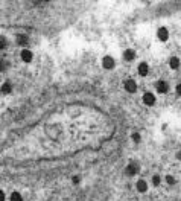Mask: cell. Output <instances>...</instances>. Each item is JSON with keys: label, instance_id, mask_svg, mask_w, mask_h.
<instances>
[{"label": "cell", "instance_id": "cell-1", "mask_svg": "<svg viewBox=\"0 0 181 201\" xmlns=\"http://www.w3.org/2000/svg\"><path fill=\"white\" fill-rule=\"evenodd\" d=\"M125 90H128L129 93H134L135 90H137V84H135L134 81H131V79H129V81H126V82H125Z\"/></svg>", "mask_w": 181, "mask_h": 201}, {"label": "cell", "instance_id": "cell-2", "mask_svg": "<svg viewBox=\"0 0 181 201\" xmlns=\"http://www.w3.org/2000/svg\"><path fill=\"white\" fill-rule=\"evenodd\" d=\"M143 102H145L146 105H152V104L155 102V97H154V94H151V93H146V94L143 96Z\"/></svg>", "mask_w": 181, "mask_h": 201}, {"label": "cell", "instance_id": "cell-3", "mask_svg": "<svg viewBox=\"0 0 181 201\" xmlns=\"http://www.w3.org/2000/svg\"><path fill=\"white\" fill-rule=\"evenodd\" d=\"M102 64H104L105 69H113V66H114V61H113V58H110V57H105L104 61H102Z\"/></svg>", "mask_w": 181, "mask_h": 201}, {"label": "cell", "instance_id": "cell-4", "mask_svg": "<svg viewBox=\"0 0 181 201\" xmlns=\"http://www.w3.org/2000/svg\"><path fill=\"white\" fill-rule=\"evenodd\" d=\"M21 58H23V61H31L32 60V52H31V50H21Z\"/></svg>", "mask_w": 181, "mask_h": 201}, {"label": "cell", "instance_id": "cell-5", "mask_svg": "<svg viewBox=\"0 0 181 201\" xmlns=\"http://www.w3.org/2000/svg\"><path fill=\"white\" fill-rule=\"evenodd\" d=\"M146 189H148V184H146V181H143V180H139V181H137V190H139V192H146Z\"/></svg>", "mask_w": 181, "mask_h": 201}, {"label": "cell", "instance_id": "cell-6", "mask_svg": "<svg viewBox=\"0 0 181 201\" xmlns=\"http://www.w3.org/2000/svg\"><path fill=\"white\" fill-rule=\"evenodd\" d=\"M158 38H160L161 41L167 40V31H166L164 28H161V29H158Z\"/></svg>", "mask_w": 181, "mask_h": 201}, {"label": "cell", "instance_id": "cell-7", "mask_svg": "<svg viewBox=\"0 0 181 201\" xmlns=\"http://www.w3.org/2000/svg\"><path fill=\"white\" fill-rule=\"evenodd\" d=\"M157 90L160 91V93H166V91H167V84L163 82V81L158 82V84H157Z\"/></svg>", "mask_w": 181, "mask_h": 201}, {"label": "cell", "instance_id": "cell-8", "mask_svg": "<svg viewBox=\"0 0 181 201\" xmlns=\"http://www.w3.org/2000/svg\"><path fill=\"white\" fill-rule=\"evenodd\" d=\"M139 73L142 75V76H145V75L148 73V64H146V63H142V64L139 66Z\"/></svg>", "mask_w": 181, "mask_h": 201}, {"label": "cell", "instance_id": "cell-9", "mask_svg": "<svg viewBox=\"0 0 181 201\" xmlns=\"http://www.w3.org/2000/svg\"><path fill=\"white\" fill-rule=\"evenodd\" d=\"M134 55H135V54H134V50H131V49L125 50V54H123V57H125L126 60H129V61H131V60L134 58Z\"/></svg>", "mask_w": 181, "mask_h": 201}, {"label": "cell", "instance_id": "cell-10", "mask_svg": "<svg viewBox=\"0 0 181 201\" xmlns=\"http://www.w3.org/2000/svg\"><path fill=\"white\" fill-rule=\"evenodd\" d=\"M17 41H18V44H21V46L28 44V38H26L25 35H18V37H17Z\"/></svg>", "mask_w": 181, "mask_h": 201}, {"label": "cell", "instance_id": "cell-11", "mask_svg": "<svg viewBox=\"0 0 181 201\" xmlns=\"http://www.w3.org/2000/svg\"><path fill=\"white\" fill-rule=\"evenodd\" d=\"M135 172H137V168H135V166H132V165H131V166H128V168H126V174H128V175H134Z\"/></svg>", "mask_w": 181, "mask_h": 201}, {"label": "cell", "instance_id": "cell-12", "mask_svg": "<svg viewBox=\"0 0 181 201\" xmlns=\"http://www.w3.org/2000/svg\"><path fill=\"white\" fill-rule=\"evenodd\" d=\"M178 66H179V60H178V58H172V60H170V67H172V69H176Z\"/></svg>", "mask_w": 181, "mask_h": 201}, {"label": "cell", "instance_id": "cell-13", "mask_svg": "<svg viewBox=\"0 0 181 201\" xmlns=\"http://www.w3.org/2000/svg\"><path fill=\"white\" fill-rule=\"evenodd\" d=\"M11 201H21V195H20L18 192H14V193L11 195Z\"/></svg>", "mask_w": 181, "mask_h": 201}, {"label": "cell", "instance_id": "cell-14", "mask_svg": "<svg viewBox=\"0 0 181 201\" xmlns=\"http://www.w3.org/2000/svg\"><path fill=\"white\" fill-rule=\"evenodd\" d=\"M152 180H154V184H155V186H157V184H160V177H157V175H155Z\"/></svg>", "mask_w": 181, "mask_h": 201}, {"label": "cell", "instance_id": "cell-15", "mask_svg": "<svg viewBox=\"0 0 181 201\" xmlns=\"http://www.w3.org/2000/svg\"><path fill=\"white\" fill-rule=\"evenodd\" d=\"M9 90H11V87H9V85H8V84H6V85H3V87H2V91H5V93H8V91H9Z\"/></svg>", "mask_w": 181, "mask_h": 201}, {"label": "cell", "instance_id": "cell-16", "mask_svg": "<svg viewBox=\"0 0 181 201\" xmlns=\"http://www.w3.org/2000/svg\"><path fill=\"white\" fill-rule=\"evenodd\" d=\"M166 180H167V183H169V184H172V183H173V178L170 177V175H169V177H167Z\"/></svg>", "mask_w": 181, "mask_h": 201}, {"label": "cell", "instance_id": "cell-17", "mask_svg": "<svg viewBox=\"0 0 181 201\" xmlns=\"http://www.w3.org/2000/svg\"><path fill=\"white\" fill-rule=\"evenodd\" d=\"M132 139H134L135 142H139V139H140V136H139V134H134V136H132Z\"/></svg>", "mask_w": 181, "mask_h": 201}, {"label": "cell", "instance_id": "cell-18", "mask_svg": "<svg viewBox=\"0 0 181 201\" xmlns=\"http://www.w3.org/2000/svg\"><path fill=\"white\" fill-rule=\"evenodd\" d=\"M176 93H178V94H181V84H178V85H176Z\"/></svg>", "mask_w": 181, "mask_h": 201}, {"label": "cell", "instance_id": "cell-19", "mask_svg": "<svg viewBox=\"0 0 181 201\" xmlns=\"http://www.w3.org/2000/svg\"><path fill=\"white\" fill-rule=\"evenodd\" d=\"M0 201H5V193L2 192V195H0Z\"/></svg>", "mask_w": 181, "mask_h": 201}, {"label": "cell", "instance_id": "cell-20", "mask_svg": "<svg viewBox=\"0 0 181 201\" xmlns=\"http://www.w3.org/2000/svg\"><path fill=\"white\" fill-rule=\"evenodd\" d=\"M179 159H181V153H179Z\"/></svg>", "mask_w": 181, "mask_h": 201}]
</instances>
